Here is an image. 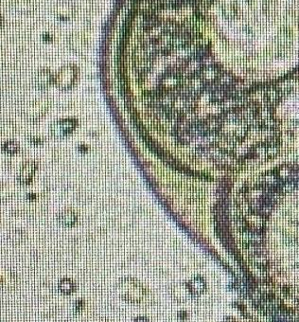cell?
<instances>
[{
	"label": "cell",
	"mask_w": 299,
	"mask_h": 322,
	"mask_svg": "<svg viewBox=\"0 0 299 322\" xmlns=\"http://www.w3.org/2000/svg\"><path fill=\"white\" fill-rule=\"evenodd\" d=\"M121 298L131 302H140L146 296V289L134 278L121 279L117 284Z\"/></svg>",
	"instance_id": "6da1fadb"
},
{
	"label": "cell",
	"mask_w": 299,
	"mask_h": 322,
	"mask_svg": "<svg viewBox=\"0 0 299 322\" xmlns=\"http://www.w3.org/2000/svg\"><path fill=\"white\" fill-rule=\"evenodd\" d=\"M77 125L75 119H61L51 126V134L56 138H64L73 132Z\"/></svg>",
	"instance_id": "7a4b0ae2"
},
{
	"label": "cell",
	"mask_w": 299,
	"mask_h": 322,
	"mask_svg": "<svg viewBox=\"0 0 299 322\" xmlns=\"http://www.w3.org/2000/svg\"><path fill=\"white\" fill-rule=\"evenodd\" d=\"M77 76V71L73 67H66L58 72L56 77L58 87L63 89L71 88Z\"/></svg>",
	"instance_id": "3957f363"
},
{
	"label": "cell",
	"mask_w": 299,
	"mask_h": 322,
	"mask_svg": "<svg viewBox=\"0 0 299 322\" xmlns=\"http://www.w3.org/2000/svg\"><path fill=\"white\" fill-rule=\"evenodd\" d=\"M36 170V165L34 162H27L26 164H24V166L21 169L20 172V176H19V179L21 181V183L23 184H28L31 181V178L33 176V174Z\"/></svg>",
	"instance_id": "277c9868"
},
{
	"label": "cell",
	"mask_w": 299,
	"mask_h": 322,
	"mask_svg": "<svg viewBox=\"0 0 299 322\" xmlns=\"http://www.w3.org/2000/svg\"><path fill=\"white\" fill-rule=\"evenodd\" d=\"M76 221H77V215L70 209H67L63 211L59 216V222L65 227L74 226L76 224Z\"/></svg>",
	"instance_id": "5b68a950"
},
{
	"label": "cell",
	"mask_w": 299,
	"mask_h": 322,
	"mask_svg": "<svg viewBox=\"0 0 299 322\" xmlns=\"http://www.w3.org/2000/svg\"><path fill=\"white\" fill-rule=\"evenodd\" d=\"M36 86L39 88H47L51 81V75L48 70H41L36 76Z\"/></svg>",
	"instance_id": "8992f818"
},
{
	"label": "cell",
	"mask_w": 299,
	"mask_h": 322,
	"mask_svg": "<svg viewBox=\"0 0 299 322\" xmlns=\"http://www.w3.org/2000/svg\"><path fill=\"white\" fill-rule=\"evenodd\" d=\"M59 290L62 293L69 295L75 290V283L70 278H64L59 282Z\"/></svg>",
	"instance_id": "52a82bcc"
},
{
	"label": "cell",
	"mask_w": 299,
	"mask_h": 322,
	"mask_svg": "<svg viewBox=\"0 0 299 322\" xmlns=\"http://www.w3.org/2000/svg\"><path fill=\"white\" fill-rule=\"evenodd\" d=\"M4 151L8 154H11V155H14L15 154L17 151H18V144L15 143V141H8L4 144V147H3Z\"/></svg>",
	"instance_id": "ba28073f"
},
{
	"label": "cell",
	"mask_w": 299,
	"mask_h": 322,
	"mask_svg": "<svg viewBox=\"0 0 299 322\" xmlns=\"http://www.w3.org/2000/svg\"><path fill=\"white\" fill-rule=\"evenodd\" d=\"M134 322H149V321H148V319H146L144 317H139V318H137Z\"/></svg>",
	"instance_id": "9c48e42d"
},
{
	"label": "cell",
	"mask_w": 299,
	"mask_h": 322,
	"mask_svg": "<svg viewBox=\"0 0 299 322\" xmlns=\"http://www.w3.org/2000/svg\"><path fill=\"white\" fill-rule=\"evenodd\" d=\"M107 322V321H105V322Z\"/></svg>",
	"instance_id": "30bf717a"
}]
</instances>
